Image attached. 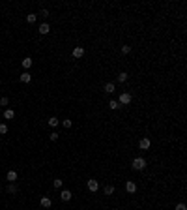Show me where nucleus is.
<instances>
[{
	"instance_id": "nucleus-1",
	"label": "nucleus",
	"mask_w": 187,
	"mask_h": 210,
	"mask_svg": "<svg viewBox=\"0 0 187 210\" xmlns=\"http://www.w3.org/2000/svg\"><path fill=\"white\" fill-rule=\"evenodd\" d=\"M131 167H133L135 171H144L146 169V160L144 158H135V160L131 161Z\"/></svg>"
},
{
	"instance_id": "nucleus-2",
	"label": "nucleus",
	"mask_w": 187,
	"mask_h": 210,
	"mask_svg": "<svg viewBox=\"0 0 187 210\" xmlns=\"http://www.w3.org/2000/svg\"><path fill=\"white\" fill-rule=\"evenodd\" d=\"M118 103H120V105H127V103H131V94H129V92L120 94V100H118Z\"/></svg>"
},
{
	"instance_id": "nucleus-3",
	"label": "nucleus",
	"mask_w": 187,
	"mask_h": 210,
	"mask_svg": "<svg viewBox=\"0 0 187 210\" xmlns=\"http://www.w3.org/2000/svg\"><path fill=\"white\" fill-rule=\"evenodd\" d=\"M150 145H152V141H150L148 137H142V139L138 141V148H140V150H148Z\"/></svg>"
},
{
	"instance_id": "nucleus-4",
	"label": "nucleus",
	"mask_w": 187,
	"mask_h": 210,
	"mask_svg": "<svg viewBox=\"0 0 187 210\" xmlns=\"http://www.w3.org/2000/svg\"><path fill=\"white\" fill-rule=\"evenodd\" d=\"M125 191L127 193H135V191H137V184H135L133 180H127L125 182Z\"/></svg>"
},
{
	"instance_id": "nucleus-5",
	"label": "nucleus",
	"mask_w": 187,
	"mask_h": 210,
	"mask_svg": "<svg viewBox=\"0 0 187 210\" xmlns=\"http://www.w3.org/2000/svg\"><path fill=\"white\" fill-rule=\"evenodd\" d=\"M71 54H73V58H82L84 56V47H75Z\"/></svg>"
},
{
	"instance_id": "nucleus-6",
	"label": "nucleus",
	"mask_w": 187,
	"mask_h": 210,
	"mask_svg": "<svg viewBox=\"0 0 187 210\" xmlns=\"http://www.w3.org/2000/svg\"><path fill=\"white\" fill-rule=\"evenodd\" d=\"M88 189H90V191H97V189H99V182L94 180V178H92V180H88Z\"/></svg>"
},
{
	"instance_id": "nucleus-7",
	"label": "nucleus",
	"mask_w": 187,
	"mask_h": 210,
	"mask_svg": "<svg viewBox=\"0 0 187 210\" xmlns=\"http://www.w3.org/2000/svg\"><path fill=\"white\" fill-rule=\"evenodd\" d=\"M60 199H62V201H66V203H67V201H71V191H69V189H62Z\"/></svg>"
},
{
	"instance_id": "nucleus-8",
	"label": "nucleus",
	"mask_w": 187,
	"mask_h": 210,
	"mask_svg": "<svg viewBox=\"0 0 187 210\" xmlns=\"http://www.w3.org/2000/svg\"><path fill=\"white\" fill-rule=\"evenodd\" d=\"M39 204H41L43 208H51V204H53V201H51L49 197H41V201H39Z\"/></svg>"
},
{
	"instance_id": "nucleus-9",
	"label": "nucleus",
	"mask_w": 187,
	"mask_h": 210,
	"mask_svg": "<svg viewBox=\"0 0 187 210\" xmlns=\"http://www.w3.org/2000/svg\"><path fill=\"white\" fill-rule=\"evenodd\" d=\"M49 32H51V26L47 25V23H43V25L39 26V34H41V36H45V34H49Z\"/></svg>"
},
{
	"instance_id": "nucleus-10",
	"label": "nucleus",
	"mask_w": 187,
	"mask_h": 210,
	"mask_svg": "<svg viewBox=\"0 0 187 210\" xmlns=\"http://www.w3.org/2000/svg\"><path fill=\"white\" fill-rule=\"evenodd\" d=\"M4 118H6V120L15 118V111H13V109H6V111H4Z\"/></svg>"
},
{
	"instance_id": "nucleus-11",
	"label": "nucleus",
	"mask_w": 187,
	"mask_h": 210,
	"mask_svg": "<svg viewBox=\"0 0 187 210\" xmlns=\"http://www.w3.org/2000/svg\"><path fill=\"white\" fill-rule=\"evenodd\" d=\"M6 178H8V180L11 182V184H13V182L17 180V171H8V175H6Z\"/></svg>"
},
{
	"instance_id": "nucleus-12",
	"label": "nucleus",
	"mask_w": 187,
	"mask_h": 210,
	"mask_svg": "<svg viewBox=\"0 0 187 210\" xmlns=\"http://www.w3.org/2000/svg\"><path fill=\"white\" fill-rule=\"evenodd\" d=\"M114 90H116V85H114V83H107L105 85V92L107 94H112Z\"/></svg>"
},
{
	"instance_id": "nucleus-13",
	"label": "nucleus",
	"mask_w": 187,
	"mask_h": 210,
	"mask_svg": "<svg viewBox=\"0 0 187 210\" xmlns=\"http://www.w3.org/2000/svg\"><path fill=\"white\" fill-rule=\"evenodd\" d=\"M6 191L10 193V195H15V193H17V186L10 182V184H8V188H6Z\"/></svg>"
},
{
	"instance_id": "nucleus-14",
	"label": "nucleus",
	"mask_w": 187,
	"mask_h": 210,
	"mask_svg": "<svg viewBox=\"0 0 187 210\" xmlns=\"http://www.w3.org/2000/svg\"><path fill=\"white\" fill-rule=\"evenodd\" d=\"M21 66H23V68H25V70H28V68H30V66H32V58H30V56H26V58H23V62H21Z\"/></svg>"
},
{
	"instance_id": "nucleus-15",
	"label": "nucleus",
	"mask_w": 187,
	"mask_h": 210,
	"mask_svg": "<svg viewBox=\"0 0 187 210\" xmlns=\"http://www.w3.org/2000/svg\"><path fill=\"white\" fill-rule=\"evenodd\" d=\"M19 79H21V83H30V81H32V75L28 73V71H25V73H23Z\"/></svg>"
},
{
	"instance_id": "nucleus-16",
	"label": "nucleus",
	"mask_w": 187,
	"mask_h": 210,
	"mask_svg": "<svg viewBox=\"0 0 187 210\" xmlns=\"http://www.w3.org/2000/svg\"><path fill=\"white\" fill-rule=\"evenodd\" d=\"M58 124H60V120H58L56 116H51V118H49V126H51V128H56Z\"/></svg>"
},
{
	"instance_id": "nucleus-17",
	"label": "nucleus",
	"mask_w": 187,
	"mask_h": 210,
	"mask_svg": "<svg viewBox=\"0 0 187 210\" xmlns=\"http://www.w3.org/2000/svg\"><path fill=\"white\" fill-rule=\"evenodd\" d=\"M36 19H38V15H36V13H28V15H26V23H30V25H34Z\"/></svg>"
},
{
	"instance_id": "nucleus-18",
	"label": "nucleus",
	"mask_w": 187,
	"mask_h": 210,
	"mask_svg": "<svg viewBox=\"0 0 187 210\" xmlns=\"http://www.w3.org/2000/svg\"><path fill=\"white\" fill-rule=\"evenodd\" d=\"M125 81H127V73H125V71L118 73V83H125Z\"/></svg>"
},
{
	"instance_id": "nucleus-19",
	"label": "nucleus",
	"mask_w": 187,
	"mask_h": 210,
	"mask_svg": "<svg viewBox=\"0 0 187 210\" xmlns=\"http://www.w3.org/2000/svg\"><path fill=\"white\" fill-rule=\"evenodd\" d=\"M109 107H110V109H120V107H122V105H120V103H118V101H116V100H110V101H109Z\"/></svg>"
},
{
	"instance_id": "nucleus-20",
	"label": "nucleus",
	"mask_w": 187,
	"mask_h": 210,
	"mask_svg": "<svg viewBox=\"0 0 187 210\" xmlns=\"http://www.w3.org/2000/svg\"><path fill=\"white\" fill-rule=\"evenodd\" d=\"M103 191H105V195H112V193H114V188H112V186H105V189H103Z\"/></svg>"
},
{
	"instance_id": "nucleus-21",
	"label": "nucleus",
	"mask_w": 187,
	"mask_h": 210,
	"mask_svg": "<svg viewBox=\"0 0 187 210\" xmlns=\"http://www.w3.org/2000/svg\"><path fill=\"white\" fill-rule=\"evenodd\" d=\"M8 133V126L6 124H0V135H6Z\"/></svg>"
},
{
	"instance_id": "nucleus-22",
	"label": "nucleus",
	"mask_w": 187,
	"mask_h": 210,
	"mask_svg": "<svg viewBox=\"0 0 187 210\" xmlns=\"http://www.w3.org/2000/svg\"><path fill=\"white\" fill-rule=\"evenodd\" d=\"M53 186H54V188H62V180H60V178H56V180H53Z\"/></svg>"
},
{
	"instance_id": "nucleus-23",
	"label": "nucleus",
	"mask_w": 187,
	"mask_h": 210,
	"mask_svg": "<svg viewBox=\"0 0 187 210\" xmlns=\"http://www.w3.org/2000/svg\"><path fill=\"white\" fill-rule=\"evenodd\" d=\"M122 53H124V54H129L131 53V47L129 45H124V47H122Z\"/></svg>"
},
{
	"instance_id": "nucleus-24",
	"label": "nucleus",
	"mask_w": 187,
	"mask_h": 210,
	"mask_svg": "<svg viewBox=\"0 0 187 210\" xmlns=\"http://www.w3.org/2000/svg\"><path fill=\"white\" fill-rule=\"evenodd\" d=\"M8 103H10V100H8V98H0V105H4V107H6Z\"/></svg>"
},
{
	"instance_id": "nucleus-25",
	"label": "nucleus",
	"mask_w": 187,
	"mask_h": 210,
	"mask_svg": "<svg viewBox=\"0 0 187 210\" xmlns=\"http://www.w3.org/2000/svg\"><path fill=\"white\" fill-rule=\"evenodd\" d=\"M176 210H187V207H185L184 203H178V204H176Z\"/></svg>"
},
{
	"instance_id": "nucleus-26",
	"label": "nucleus",
	"mask_w": 187,
	"mask_h": 210,
	"mask_svg": "<svg viewBox=\"0 0 187 210\" xmlns=\"http://www.w3.org/2000/svg\"><path fill=\"white\" fill-rule=\"evenodd\" d=\"M62 126H64V128H71V120H64Z\"/></svg>"
},
{
	"instance_id": "nucleus-27",
	"label": "nucleus",
	"mask_w": 187,
	"mask_h": 210,
	"mask_svg": "<svg viewBox=\"0 0 187 210\" xmlns=\"http://www.w3.org/2000/svg\"><path fill=\"white\" fill-rule=\"evenodd\" d=\"M49 137H51V141H56V139H58V133H56V132H54V133H51V135H49Z\"/></svg>"
},
{
	"instance_id": "nucleus-28",
	"label": "nucleus",
	"mask_w": 187,
	"mask_h": 210,
	"mask_svg": "<svg viewBox=\"0 0 187 210\" xmlns=\"http://www.w3.org/2000/svg\"><path fill=\"white\" fill-rule=\"evenodd\" d=\"M39 15H41V17H49V11H47V10H41V13H39Z\"/></svg>"
},
{
	"instance_id": "nucleus-29",
	"label": "nucleus",
	"mask_w": 187,
	"mask_h": 210,
	"mask_svg": "<svg viewBox=\"0 0 187 210\" xmlns=\"http://www.w3.org/2000/svg\"><path fill=\"white\" fill-rule=\"evenodd\" d=\"M0 191H2V189H0Z\"/></svg>"
}]
</instances>
